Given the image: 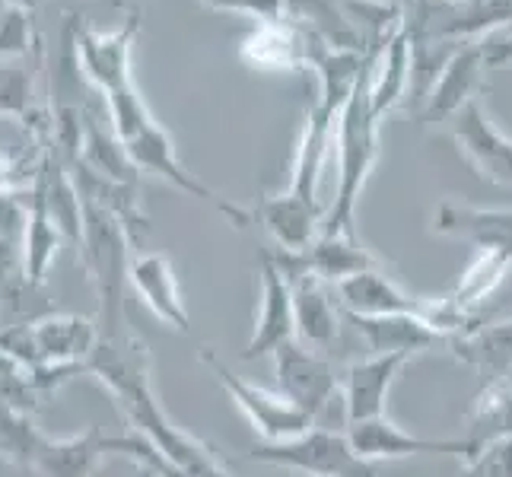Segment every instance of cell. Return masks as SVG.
<instances>
[{
  "label": "cell",
  "instance_id": "cell-1",
  "mask_svg": "<svg viewBox=\"0 0 512 477\" xmlns=\"http://www.w3.org/2000/svg\"><path fill=\"white\" fill-rule=\"evenodd\" d=\"M382 51V48H379ZM379 51H369V64L350 93L347 105L338 115V191L322 220V236H357V204L369 182V172L376 169L379 159V125L382 118L373 112V70Z\"/></svg>",
  "mask_w": 512,
  "mask_h": 477
},
{
  "label": "cell",
  "instance_id": "cell-2",
  "mask_svg": "<svg viewBox=\"0 0 512 477\" xmlns=\"http://www.w3.org/2000/svg\"><path fill=\"white\" fill-rule=\"evenodd\" d=\"M131 249L134 242L128 236V229L112 214H105L102 207L86 204L83 239L77 245V255L96 287V299H99L96 325L102 338H118V334L131 331L125 315V290L131 284V261H134Z\"/></svg>",
  "mask_w": 512,
  "mask_h": 477
},
{
  "label": "cell",
  "instance_id": "cell-3",
  "mask_svg": "<svg viewBox=\"0 0 512 477\" xmlns=\"http://www.w3.org/2000/svg\"><path fill=\"white\" fill-rule=\"evenodd\" d=\"M112 395L118 401L121 414H125V420L134 427V433L150 439L166 462H172L175 468H182L191 477H233L223 468L214 449L201 443V439H194L191 433H185L182 427H175L166 417V411L160 408V401L153 395L150 376L121 382L118 388H112Z\"/></svg>",
  "mask_w": 512,
  "mask_h": 477
},
{
  "label": "cell",
  "instance_id": "cell-4",
  "mask_svg": "<svg viewBox=\"0 0 512 477\" xmlns=\"http://www.w3.org/2000/svg\"><path fill=\"white\" fill-rule=\"evenodd\" d=\"M245 458L303 477H379L373 462L353 452L347 430L341 433L334 427H322V423L293 439H280V443H255L245 449Z\"/></svg>",
  "mask_w": 512,
  "mask_h": 477
},
{
  "label": "cell",
  "instance_id": "cell-5",
  "mask_svg": "<svg viewBox=\"0 0 512 477\" xmlns=\"http://www.w3.org/2000/svg\"><path fill=\"white\" fill-rule=\"evenodd\" d=\"M201 363L214 373V379L223 385V392L229 395V401L249 417V423L255 427V433L261 436V443H280V439H293L299 433H306L309 427H315V420L299 411L290 398H284L280 392H268L249 379L236 376L214 350H201Z\"/></svg>",
  "mask_w": 512,
  "mask_h": 477
},
{
  "label": "cell",
  "instance_id": "cell-6",
  "mask_svg": "<svg viewBox=\"0 0 512 477\" xmlns=\"http://www.w3.org/2000/svg\"><path fill=\"white\" fill-rule=\"evenodd\" d=\"M277 392L290 398L299 411H306L315 423L331 408V401L341 392V376L331 357L322 350H312L303 341H287L274 350Z\"/></svg>",
  "mask_w": 512,
  "mask_h": 477
},
{
  "label": "cell",
  "instance_id": "cell-7",
  "mask_svg": "<svg viewBox=\"0 0 512 477\" xmlns=\"http://www.w3.org/2000/svg\"><path fill=\"white\" fill-rule=\"evenodd\" d=\"M128 153L134 159V166L140 172H153L156 179H163L169 182L172 188H179L185 194H191V198H198L204 204H210L217 210V214H223L229 223H233L236 229H245L252 223V210H245L242 204L236 201H229L223 198V194H217L210 185H204L198 175L188 172L182 166V159L179 153H175V144H172V137L163 125H150L144 134H137L134 140H128Z\"/></svg>",
  "mask_w": 512,
  "mask_h": 477
},
{
  "label": "cell",
  "instance_id": "cell-8",
  "mask_svg": "<svg viewBox=\"0 0 512 477\" xmlns=\"http://www.w3.org/2000/svg\"><path fill=\"white\" fill-rule=\"evenodd\" d=\"M140 32V10H131L118 29L99 32L90 26H74V51L83 80L109 96L121 86H131V51Z\"/></svg>",
  "mask_w": 512,
  "mask_h": 477
},
{
  "label": "cell",
  "instance_id": "cell-9",
  "mask_svg": "<svg viewBox=\"0 0 512 477\" xmlns=\"http://www.w3.org/2000/svg\"><path fill=\"white\" fill-rule=\"evenodd\" d=\"M287 341H296L293 287L284 268L277 264L274 249H268L258 258V312L252 338L242 350V360L274 357V350L284 347Z\"/></svg>",
  "mask_w": 512,
  "mask_h": 477
},
{
  "label": "cell",
  "instance_id": "cell-10",
  "mask_svg": "<svg viewBox=\"0 0 512 477\" xmlns=\"http://www.w3.org/2000/svg\"><path fill=\"white\" fill-rule=\"evenodd\" d=\"M455 150L465 163L478 172V179L497 188H512V137H506L481 99L468 102L462 112L449 121Z\"/></svg>",
  "mask_w": 512,
  "mask_h": 477
},
{
  "label": "cell",
  "instance_id": "cell-11",
  "mask_svg": "<svg viewBox=\"0 0 512 477\" xmlns=\"http://www.w3.org/2000/svg\"><path fill=\"white\" fill-rule=\"evenodd\" d=\"M277 264L284 268V274L290 277V287H293V309H296V341H303L312 350H322L328 353L338 341V331H341V318L344 312L338 309L341 303L331 299L325 280H319L315 274H309L303 264L296 261L293 252L284 249H274Z\"/></svg>",
  "mask_w": 512,
  "mask_h": 477
},
{
  "label": "cell",
  "instance_id": "cell-12",
  "mask_svg": "<svg viewBox=\"0 0 512 477\" xmlns=\"http://www.w3.org/2000/svg\"><path fill=\"white\" fill-rule=\"evenodd\" d=\"M347 439L353 452L366 462H401V458H414V455H452V458H465L471 455L465 439H427V436H414L408 430H401L395 420L388 417H373L363 423H353L347 427Z\"/></svg>",
  "mask_w": 512,
  "mask_h": 477
},
{
  "label": "cell",
  "instance_id": "cell-13",
  "mask_svg": "<svg viewBox=\"0 0 512 477\" xmlns=\"http://www.w3.org/2000/svg\"><path fill=\"white\" fill-rule=\"evenodd\" d=\"M487 58L481 42L462 45L449 58L446 70L433 83V90L423 102V109L417 112L420 125H449V121L465 109L468 102H474L484 90L487 80Z\"/></svg>",
  "mask_w": 512,
  "mask_h": 477
},
{
  "label": "cell",
  "instance_id": "cell-14",
  "mask_svg": "<svg viewBox=\"0 0 512 477\" xmlns=\"http://www.w3.org/2000/svg\"><path fill=\"white\" fill-rule=\"evenodd\" d=\"M411 357L401 353H376L350 363L341 373V401H344V427L353 423L385 417L388 392H392L395 379L401 376V369L408 366Z\"/></svg>",
  "mask_w": 512,
  "mask_h": 477
},
{
  "label": "cell",
  "instance_id": "cell-15",
  "mask_svg": "<svg viewBox=\"0 0 512 477\" xmlns=\"http://www.w3.org/2000/svg\"><path fill=\"white\" fill-rule=\"evenodd\" d=\"M344 322L366 344L369 357H376V353L414 357V353H423L436 344L449 347V334L443 328H436L430 318H423V315H350L344 312Z\"/></svg>",
  "mask_w": 512,
  "mask_h": 477
},
{
  "label": "cell",
  "instance_id": "cell-16",
  "mask_svg": "<svg viewBox=\"0 0 512 477\" xmlns=\"http://www.w3.org/2000/svg\"><path fill=\"white\" fill-rule=\"evenodd\" d=\"M338 303L350 315H423L433 322V299L414 296L401 290L392 277L379 271H363L341 280L338 287Z\"/></svg>",
  "mask_w": 512,
  "mask_h": 477
},
{
  "label": "cell",
  "instance_id": "cell-17",
  "mask_svg": "<svg viewBox=\"0 0 512 477\" xmlns=\"http://www.w3.org/2000/svg\"><path fill=\"white\" fill-rule=\"evenodd\" d=\"M32 331L45 366H70L86 373V360L99 344V325L93 318L70 312H42L39 318H32Z\"/></svg>",
  "mask_w": 512,
  "mask_h": 477
},
{
  "label": "cell",
  "instance_id": "cell-18",
  "mask_svg": "<svg viewBox=\"0 0 512 477\" xmlns=\"http://www.w3.org/2000/svg\"><path fill=\"white\" fill-rule=\"evenodd\" d=\"M131 287L163 325H169L172 331H182V334L191 328L179 277H175V268H172V261H169L166 252H140V255H134V261H131Z\"/></svg>",
  "mask_w": 512,
  "mask_h": 477
},
{
  "label": "cell",
  "instance_id": "cell-19",
  "mask_svg": "<svg viewBox=\"0 0 512 477\" xmlns=\"http://www.w3.org/2000/svg\"><path fill=\"white\" fill-rule=\"evenodd\" d=\"M334 131H338V115L328 112L325 105L312 102L306 109V125H303V134H299L293 172H290V188L287 191L293 194V198L322 207L319 182H322V169H325Z\"/></svg>",
  "mask_w": 512,
  "mask_h": 477
},
{
  "label": "cell",
  "instance_id": "cell-20",
  "mask_svg": "<svg viewBox=\"0 0 512 477\" xmlns=\"http://www.w3.org/2000/svg\"><path fill=\"white\" fill-rule=\"evenodd\" d=\"M312 35L290 16L258 23V29L239 45V58L255 70H299L309 67Z\"/></svg>",
  "mask_w": 512,
  "mask_h": 477
},
{
  "label": "cell",
  "instance_id": "cell-21",
  "mask_svg": "<svg viewBox=\"0 0 512 477\" xmlns=\"http://www.w3.org/2000/svg\"><path fill=\"white\" fill-rule=\"evenodd\" d=\"M255 217L271 233L277 249H284V252H306L309 245L322 236V220H325L322 207L299 201L290 191L264 194L255 207Z\"/></svg>",
  "mask_w": 512,
  "mask_h": 477
},
{
  "label": "cell",
  "instance_id": "cell-22",
  "mask_svg": "<svg viewBox=\"0 0 512 477\" xmlns=\"http://www.w3.org/2000/svg\"><path fill=\"white\" fill-rule=\"evenodd\" d=\"M458 363L471 366L484 382L512 376V315L503 322H474L449 341Z\"/></svg>",
  "mask_w": 512,
  "mask_h": 477
},
{
  "label": "cell",
  "instance_id": "cell-23",
  "mask_svg": "<svg viewBox=\"0 0 512 477\" xmlns=\"http://www.w3.org/2000/svg\"><path fill=\"white\" fill-rule=\"evenodd\" d=\"M433 233L481 245H506L512 249V207H471L443 201L433 210Z\"/></svg>",
  "mask_w": 512,
  "mask_h": 477
},
{
  "label": "cell",
  "instance_id": "cell-24",
  "mask_svg": "<svg viewBox=\"0 0 512 477\" xmlns=\"http://www.w3.org/2000/svg\"><path fill=\"white\" fill-rule=\"evenodd\" d=\"M105 455H109V436L99 427H86L83 433L64 439L42 436L32 471L42 477H93Z\"/></svg>",
  "mask_w": 512,
  "mask_h": 477
},
{
  "label": "cell",
  "instance_id": "cell-25",
  "mask_svg": "<svg viewBox=\"0 0 512 477\" xmlns=\"http://www.w3.org/2000/svg\"><path fill=\"white\" fill-rule=\"evenodd\" d=\"M293 255L309 274H315L331 287H338L341 280L353 274L382 268V261L357 236H319L306 252H293Z\"/></svg>",
  "mask_w": 512,
  "mask_h": 477
},
{
  "label": "cell",
  "instance_id": "cell-26",
  "mask_svg": "<svg viewBox=\"0 0 512 477\" xmlns=\"http://www.w3.org/2000/svg\"><path fill=\"white\" fill-rule=\"evenodd\" d=\"M411 35L408 29H401L392 35L379 58H376V70H373V86H369V96H373V112L379 118H385L388 112H395L398 105L408 102L411 93Z\"/></svg>",
  "mask_w": 512,
  "mask_h": 477
},
{
  "label": "cell",
  "instance_id": "cell-27",
  "mask_svg": "<svg viewBox=\"0 0 512 477\" xmlns=\"http://www.w3.org/2000/svg\"><path fill=\"white\" fill-rule=\"evenodd\" d=\"M86 172L99 175L105 182H118V185H137L140 169L134 166V159L125 147V140H118L115 131L102 128V118H96L93 112L86 115V134H83V147L77 163Z\"/></svg>",
  "mask_w": 512,
  "mask_h": 477
},
{
  "label": "cell",
  "instance_id": "cell-28",
  "mask_svg": "<svg viewBox=\"0 0 512 477\" xmlns=\"http://www.w3.org/2000/svg\"><path fill=\"white\" fill-rule=\"evenodd\" d=\"M465 443L471 455L481 446L493 443V439H506L512 436V382L497 379V382H484L481 395L474 398L468 420H465ZM468 455V458H471ZM465 458V462H468Z\"/></svg>",
  "mask_w": 512,
  "mask_h": 477
},
{
  "label": "cell",
  "instance_id": "cell-29",
  "mask_svg": "<svg viewBox=\"0 0 512 477\" xmlns=\"http://www.w3.org/2000/svg\"><path fill=\"white\" fill-rule=\"evenodd\" d=\"M61 245H64L61 229L51 223L42 198L29 188V223H26V236H23V268H26V280L32 287L42 290L51 264H55V258L61 252Z\"/></svg>",
  "mask_w": 512,
  "mask_h": 477
},
{
  "label": "cell",
  "instance_id": "cell-30",
  "mask_svg": "<svg viewBox=\"0 0 512 477\" xmlns=\"http://www.w3.org/2000/svg\"><path fill=\"white\" fill-rule=\"evenodd\" d=\"M42 430L35 427V414L0 404V458L16 468H32L35 449L42 443Z\"/></svg>",
  "mask_w": 512,
  "mask_h": 477
},
{
  "label": "cell",
  "instance_id": "cell-31",
  "mask_svg": "<svg viewBox=\"0 0 512 477\" xmlns=\"http://www.w3.org/2000/svg\"><path fill=\"white\" fill-rule=\"evenodd\" d=\"M35 70L29 58H0V115L4 118H35Z\"/></svg>",
  "mask_w": 512,
  "mask_h": 477
},
{
  "label": "cell",
  "instance_id": "cell-32",
  "mask_svg": "<svg viewBox=\"0 0 512 477\" xmlns=\"http://www.w3.org/2000/svg\"><path fill=\"white\" fill-rule=\"evenodd\" d=\"M105 99V112H109V125L118 134V140H134L137 134H144L150 125H156V118L150 115L144 96L137 93V86H121V90L102 96Z\"/></svg>",
  "mask_w": 512,
  "mask_h": 477
},
{
  "label": "cell",
  "instance_id": "cell-33",
  "mask_svg": "<svg viewBox=\"0 0 512 477\" xmlns=\"http://www.w3.org/2000/svg\"><path fill=\"white\" fill-rule=\"evenodd\" d=\"M32 48V13L16 4H7L4 13H0V58H29Z\"/></svg>",
  "mask_w": 512,
  "mask_h": 477
},
{
  "label": "cell",
  "instance_id": "cell-34",
  "mask_svg": "<svg viewBox=\"0 0 512 477\" xmlns=\"http://www.w3.org/2000/svg\"><path fill=\"white\" fill-rule=\"evenodd\" d=\"M458 477H512V436L481 446Z\"/></svg>",
  "mask_w": 512,
  "mask_h": 477
},
{
  "label": "cell",
  "instance_id": "cell-35",
  "mask_svg": "<svg viewBox=\"0 0 512 477\" xmlns=\"http://www.w3.org/2000/svg\"><path fill=\"white\" fill-rule=\"evenodd\" d=\"M29 223V191L0 194V242L23 245Z\"/></svg>",
  "mask_w": 512,
  "mask_h": 477
},
{
  "label": "cell",
  "instance_id": "cell-36",
  "mask_svg": "<svg viewBox=\"0 0 512 477\" xmlns=\"http://www.w3.org/2000/svg\"><path fill=\"white\" fill-rule=\"evenodd\" d=\"M207 10H220V13H239V16H252L255 23H268L287 16V0H201Z\"/></svg>",
  "mask_w": 512,
  "mask_h": 477
},
{
  "label": "cell",
  "instance_id": "cell-37",
  "mask_svg": "<svg viewBox=\"0 0 512 477\" xmlns=\"http://www.w3.org/2000/svg\"><path fill=\"white\" fill-rule=\"evenodd\" d=\"M484 48V58H487V67L497 70V67H506L512 64V26L503 29V32H493L481 42Z\"/></svg>",
  "mask_w": 512,
  "mask_h": 477
},
{
  "label": "cell",
  "instance_id": "cell-38",
  "mask_svg": "<svg viewBox=\"0 0 512 477\" xmlns=\"http://www.w3.org/2000/svg\"><path fill=\"white\" fill-rule=\"evenodd\" d=\"M10 4H16V7H23V10H39L42 4H45V0H10Z\"/></svg>",
  "mask_w": 512,
  "mask_h": 477
},
{
  "label": "cell",
  "instance_id": "cell-39",
  "mask_svg": "<svg viewBox=\"0 0 512 477\" xmlns=\"http://www.w3.org/2000/svg\"><path fill=\"white\" fill-rule=\"evenodd\" d=\"M373 4H388V7H408L411 0H373Z\"/></svg>",
  "mask_w": 512,
  "mask_h": 477
},
{
  "label": "cell",
  "instance_id": "cell-40",
  "mask_svg": "<svg viewBox=\"0 0 512 477\" xmlns=\"http://www.w3.org/2000/svg\"><path fill=\"white\" fill-rule=\"evenodd\" d=\"M10 369H16L7 357H4V353H0V376H4V373H10Z\"/></svg>",
  "mask_w": 512,
  "mask_h": 477
},
{
  "label": "cell",
  "instance_id": "cell-41",
  "mask_svg": "<svg viewBox=\"0 0 512 477\" xmlns=\"http://www.w3.org/2000/svg\"><path fill=\"white\" fill-rule=\"evenodd\" d=\"M137 477H153V474H150L147 468H140V474H137Z\"/></svg>",
  "mask_w": 512,
  "mask_h": 477
}]
</instances>
